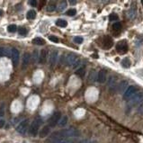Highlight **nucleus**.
<instances>
[{"instance_id":"obj_40","label":"nucleus","mask_w":143,"mask_h":143,"mask_svg":"<svg viewBox=\"0 0 143 143\" xmlns=\"http://www.w3.org/2000/svg\"><path fill=\"white\" fill-rule=\"evenodd\" d=\"M80 63H81V61H80V60H77V61L73 64V68H77V67H79V65H80Z\"/></svg>"},{"instance_id":"obj_16","label":"nucleus","mask_w":143,"mask_h":143,"mask_svg":"<svg viewBox=\"0 0 143 143\" xmlns=\"http://www.w3.org/2000/svg\"><path fill=\"white\" fill-rule=\"evenodd\" d=\"M50 131H51V127L50 126H44L42 129L41 130L40 133H39V137L41 138V139H43V138H46L48 135L50 134Z\"/></svg>"},{"instance_id":"obj_24","label":"nucleus","mask_w":143,"mask_h":143,"mask_svg":"<svg viewBox=\"0 0 143 143\" xmlns=\"http://www.w3.org/2000/svg\"><path fill=\"white\" fill-rule=\"evenodd\" d=\"M56 24L58 26H60V27H66L67 25H68V23H67V21H65V20L63 19H58L57 21H56Z\"/></svg>"},{"instance_id":"obj_21","label":"nucleus","mask_w":143,"mask_h":143,"mask_svg":"<svg viewBox=\"0 0 143 143\" xmlns=\"http://www.w3.org/2000/svg\"><path fill=\"white\" fill-rule=\"evenodd\" d=\"M32 43L35 45H44L45 44V40L41 37H36L32 40Z\"/></svg>"},{"instance_id":"obj_15","label":"nucleus","mask_w":143,"mask_h":143,"mask_svg":"<svg viewBox=\"0 0 143 143\" xmlns=\"http://www.w3.org/2000/svg\"><path fill=\"white\" fill-rule=\"evenodd\" d=\"M30 60H31V55L30 53H28V52H25L23 56V63H22V68L23 69L27 68V66L29 65L30 63Z\"/></svg>"},{"instance_id":"obj_19","label":"nucleus","mask_w":143,"mask_h":143,"mask_svg":"<svg viewBox=\"0 0 143 143\" xmlns=\"http://www.w3.org/2000/svg\"><path fill=\"white\" fill-rule=\"evenodd\" d=\"M2 56L11 57V49H8V48H0V57H2Z\"/></svg>"},{"instance_id":"obj_46","label":"nucleus","mask_w":143,"mask_h":143,"mask_svg":"<svg viewBox=\"0 0 143 143\" xmlns=\"http://www.w3.org/2000/svg\"><path fill=\"white\" fill-rule=\"evenodd\" d=\"M1 15H3V11L0 9V16H1Z\"/></svg>"},{"instance_id":"obj_28","label":"nucleus","mask_w":143,"mask_h":143,"mask_svg":"<svg viewBox=\"0 0 143 143\" xmlns=\"http://www.w3.org/2000/svg\"><path fill=\"white\" fill-rule=\"evenodd\" d=\"M16 30H17V27H16V25L15 24H10V25L7 27V31H8L9 32H16Z\"/></svg>"},{"instance_id":"obj_31","label":"nucleus","mask_w":143,"mask_h":143,"mask_svg":"<svg viewBox=\"0 0 143 143\" xmlns=\"http://www.w3.org/2000/svg\"><path fill=\"white\" fill-rule=\"evenodd\" d=\"M113 30L120 31L122 29V24H121V23H119V22H116V23H114V24H113Z\"/></svg>"},{"instance_id":"obj_45","label":"nucleus","mask_w":143,"mask_h":143,"mask_svg":"<svg viewBox=\"0 0 143 143\" xmlns=\"http://www.w3.org/2000/svg\"><path fill=\"white\" fill-rule=\"evenodd\" d=\"M109 1H110V0H102V2H103V3H105V4L108 3V2H109Z\"/></svg>"},{"instance_id":"obj_27","label":"nucleus","mask_w":143,"mask_h":143,"mask_svg":"<svg viewBox=\"0 0 143 143\" xmlns=\"http://www.w3.org/2000/svg\"><path fill=\"white\" fill-rule=\"evenodd\" d=\"M122 67H123V68H130V60H129L128 58L123 59V60H122Z\"/></svg>"},{"instance_id":"obj_10","label":"nucleus","mask_w":143,"mask_h":143,"mask_svg":"<svg viewBox=\"0 0 143 143\" xmlns=\"http://www.w3.org/2000/svg\"><path fill=\"white\" fill-rule=\"evenodd\" d=\"M108 86H109V89L110 91H115L117 89V79H116L115 77H113V76H111L109 77V80H108Z\"/></svg>"},{"instance_id":"obj_14","label":"nucleus","mask_w":143,"mask_h":143,"mask_svg":"<svg viewBox=\"0 0 143 143\" xmlns=\"http://www.w3.org/2000/svg\"><path fill=\"white\" fill-rule=\"evenodd\" d=\"M48 60V54L46 50H41L40 54H39V62L41 64H45Z\"/></svg>"},{"instance_id":"obj_18","label":"nucleus","mask_w":143,"mask_h":143,"mask_svg":"<svg viewBox=\"0 0 143 143\" xmlns=\"http://www.w3.org/2000/svg\"><path fill=\"white\" fill-rule=\"evenodd\" d=\"M128 86H129L128 81H126V80H122V81L118 85L117 89L119 92H125V90L128 88Z\"/></svg>"},{"instance_id":"obj_35","label":"nucleus","mask_w":143,"mask_h":143,"mask_svg":"<svg viewBox=\"0 0 143 143\" xmlns=\"http://www.w3.org/2000/svg\"><path fill=\"white\" fill-rule=\"evenodd\" d=\"M74 41H75L76 43H77V44H81V43L83 42V38H82V37L77 36L74 38Z\"/></svg>"},{"instance_id":"obj_30","label":"nucleus","mask_w":143,"mask_h":143,"mask_svg":"<svg viewBox=\"0 0 143 143\" xmlns=\"http://www.w3.org/2000/svg\"><path fill=\"white\" fill-rule=\"evenodd\" d=\"M53 143H73V140L71 139H61Z\"/></svg>"},{"instance_id":"obj_2","label":"nucleus","mask_w":143,"mask_h":143,"mask_svg":"<svg viewBox=\"0 0 143 143\" xmlns=\"http://www.w3.org/2000/svg\"><path fill=\"white\" fill-rule=\"evenodd\" d=\"M41 123H42V120L40 117H37L33 120V122H32L30 128H29V133H30L31 136H37Z\"/></svg>"},{"instance_id":"obj_43","label":"nucleus","mask_w":143,"mask_h":143,"mask_svg":"<svg viewBox=\"0 0 143 143\" xmlns=\"http://www.w3.org/2000/svg\"><path fill=\"white\" fill-rule=\"evenodd\" d=\"M68 1H69V4L72 5V6L77 4V0H68Z\"/></svg>"},{"instance_id":"obj_47","label":"nucleus","mask_w":143,"mask_h":143,"mask_svg":"<svg viewBox=\"0 0 143 143\" xmlns=\"http://www.w3.org/2000/svg\"><path fill=\"white\" fill-rule=\"evenodd\" d=\"M141 3H142V5H143V0H141Z\"/></svg>"},{"instance_id":"obj_5","label":"nucleus","mask_w":143,"mask_h":143,"mask_svg":"<svg viewBox=\"0 0 143 143\" xmlns=\"http://www.w3.org/2000/svg\"><path fill=\"white\" fill-rule=\"evenodd\" d=\"M60 118H61V113L60 112H55V113L51 115V117L49 120V126L50 127H55L58 122H60Z\"/></svg>"},{"instance_id":"obj_34","label":"nucleus","mask_w":143,"mask_h":143,"mask_svg":"<svg viewBox=\"0 0 143 143\" xmlns=\"http://www.w3.org/2000/svg\"><path fill=\"white\" fill-rule=\"evenodd\" d=\"M32 58H33V61L34 62H37L39 60V53L37 51H33V54H32Z\"/></svg>"},{"instance_id":"obj_7","label":"nucleus","mask_w":143,"mask_h":143,"mask_svg":"<svg viewBox=\"0 0 143 143\" xmlns=\"http://www.w3.org/2000/svg\"><path fill=\"white\" fill-rule=\"evenodd\" d=\"M29 128V120H24L21 122L16 127V131L20 134H24Z\"/></svg>"},{"instance_id":"obj_17","label":"nucleus","mask_w":143,"mask_h":143,"mask_svg":"<svg viewBox=\"0 0 143 143\" xmlns=\"http://www.w3.org/2000/svg\"><path fill=\"white\" fill-rule=\"evenodd\" d=\"M113 41L111 37L105 36V39H104V48H105V49H110V48L113 46Z\"/></svg>"},{"instance_id":"obj_44","label":"nucleus","mask_w":143,"mask_h":143,"mask_svg":"<svg viewBox=\"0 0 143 143\" xmlns=\"http://www.w3.org/2000/svg\"><path fill=\"white\" fill-rule=\"evenodd\" d=\"M79 143H93V142H91V141L87 140V139H84V140L80 141V142H79Z\"/></svg>"},{"instance_id":"obj_26","label":"nucleus","mask_w":143,"mask_h":143,"mask_svg":"<svg viewBox=\"0 0 143 143\" xmlns=\"http://www.w3.org/2000/svg\"><path fill=\"white\" fill-rule=\"evenodd\" d=\"M56 9V4L54 2H50L47 6V11L48 12H53L54 10Z\"/></svg>"},{"instance_id":"obj_13","label":"nucleus","mask_w":143,"mask_h":143,"mask_svg":"<svg viewBox=\"0 0 143 143\" xmlns=\"http://www.w3.org/2000/svg\"><path fill=\"white\" fill-rule=\"evenodd\" d=\"M57 60H58V51H51V55H50V59H49L50 65H51V67L55 66V64L57 63Z\"/></svg>"},{"instance_id":"obj_39","label":"nucleus","mask_w":143,"mask_h":143,"mask_svg":"<svg viewBox=\"0 0 143 143\" xmlns=\"http://www.w3.org/2000/svg\"><path fill=\"white\" fill-rule=\"evenodd\" d=\"M29 4L32 7H36L37 6V0H29Z\"/></svg>"},{"instance_id":"obj_25","label":"nucleus","mask_w":143,"mask_h":143,"mask_svg":"<svg viewBox=\"0 0 143 143\" xmlns=\"http://www.w3.org/2000/svg\"><path fill=\"white\" fill-rule=\"evenodd\" d=\"M68 116H63L62 118H60V127H65L67 125V123H68Z\"/></svg>"},{"instance_id":"obj_8","label":"nucleus","mask_w":143,"mask_h":143,"mask_svg":"<svg viewBox=\"0 0 143 143\" xmlns=\"http://www.w3.org/2000/svg\"><path fill=\"white\" fill-rule=\"evenodd\" d=\"M19 51L18 50L15 49V48H13L11 49V59H12V62H13L14 67H16L19 63Z\"/></svg>"},{"instance_id":"obj_42","label":"nucleus","mask_w":143,"mask_h":143,"mask_svg":"<svg viewBox=\"0 0 143 143\" xmlns=\"http://www.w3.org/2000/svg\"><path fill=\"white\" fill-rule=\"evenodd\" d=\"M5 123H6V122H5L4 120H0V128H3V127L5 126Z\"/></svg>"},{"instance_id":"obj_11","label":"nucleus","mask_w":143,"mask_h":143,"mask_svg":"<svg viewBox=\"0 0 143 143\" xmlns=\"http://www.w3.org/2000/svg\"><path fill=\"white\" fill-rule=\"evenodd\" d=\"M137 14H138L137 13V7H135V5L133 4L132 6H131V7L127 11V16H128V18H130V19L133 20L136 18Z\"/></svg>"},{"instance_id":"obj_37","label":"nucleus","mask_w":143,"mask_h":143,"mask_svg":"<svg viewBox=\"0 0 143 143\" xmlns=\"http://www.w3.org/2000/svg\"><path fill=\"white\" fill-rule=\"evenodd\" d=\"M137 112H138V113H139V114H143V102L141 103V104H139Z\"/></svg>"},{"instance_id":"obj_33","label":"nucleus","mask_w":143,"mask_h":143,"mask_svg":"<svg viewBox=\"0 0 143 143\" xmlns=\"http://www.w3.org/2000/svg\"><path fill=\"white\" fill-rule=\"evenodd\" d=\"M77 14V10L76 9H69L68 11H67L66 15L68 16H74V15Z\"/></svg>"},{"instance_id":"obj_12","label":"nucleus","mask_w":143,"mask_h":143,"mask_svg":"<svg viewBox=\"0 0 143 143\" xmlns=\"http://www.w3.org/2000/svg\"><path fill=\"white\" fill-rule=\"evenodd\" d=\"M96 80L101 84H104V83L106 82L107 76H106V72H105V70L102 69V70L99 71L98 74H97V79H96Z\"/></svg>"},{"instance_id":"obj_23","label":"nucleus","mask_w":143,"mask_h":143,"mask_svg":"<svg viewBox=\"0 0 143 143\" xmlns=\"http://www.w3.org/2000/svg\"><path fill=\"white\" fill-rule=\"evenodd\" d=\"M76 75L78 76L79 77H84L85 75V68H79L78 69H77L76 71Z\"/></svg>"},{"instance_id":"obj_32","label":"nucleus","mask_w":143,"mask_h":143,"mask_svg":"<svg viewBox=\"0 0 143 143\" xmlns=\"http://www.w3.org/2000/svg\"><path fill=\"white\" fill-rule=\"evenodd\" d=\"M18 33H19L20 35H22V36H24V35H26V34H27V30H26V28L20 27L19 30H18Z\"/></svg>"},{"instance_id":"obj_36","label":"nucleus","mask_w":143,"mask_h":143,"mask_svg":"<svg viewBox=\"0 0 143 143\" xmlns=\"http://www.w3.org/2000/svg\"><path fill=\"white\" fill-rule=\"evenodd\" d=\"M109 20L110 21H116V20H118V15L116 14H111L109 15Z\"/></svg>"},{"instance_id":"obj_41","label":"nucleus","mask_w":143,"mask_h":143,"mask_svg":"<svg viewBox=\"0 0 143 143\" xmlns=\"http://www.w3.org/2000/svg\"><path fill=\"white\" fill-rule=\"evenodd\" d=\"M40 1H41V2H40V9H41L45 6V4H46V1H47V0H40Z\"/></svg>"},{"instance_id":"obj_20","label":"nucleus","mask_w":143,"mask_h":143,"mask_svg":"<svg viewBox=\"0 0 143 143\" xmlns=\"http://www.w3.org/2000/svg\"><path fill=\"white\" fill-rule=\"evenodd\" d=\"M97 79V74H96V70H91L88 76V80L90 82H94Z\"/></svg>"},{"instance_id":"obj_22","label":"nucleus","mask_w":143,"mask_h":143,"mask_svg":"<svg viewBox=\"0 0 143 143\" xmlns=\"http://www.w3.org/2000/svg\"><path fill=\"white\" fill-rule=\"evenodd\" d=\"M26 17H27V19H29V20H33L34 18L36 17V12L34 10L28 11L27 14H26Z\"/></svg>"},{"instance_id":"obj_6","label":"nucleus","mask_w":143,"mask_h":143,"mask_svg":"<svg viewBox=\"0 0 143 143\" xmlns=\"http://www.w3.org/2000/svg\"><path fill=\"white\" fill-rule=\"evenodd\" d=\"M78 60V57H77L76 54L74 53H68L65 56L64 58V63L67 66H73V64L75 63L77 60Z\"/></svg>"},{"instance_id":"obj_38","label":"nucleus","mask_w":143,"mask_h":143,"mask_svg":"<svg viewBox=\"0 0 143 143\" xmlns=\"http://www.w3.org/2000/svg\"><path fill=\"white\" fill-rule=\"evenodd\" d=\"M49 39H50V41H52V42H55V43L59 42V39H58V37H56V36H50V37H49Z\"/></svg>"},{"instance_id":"obj_4","label":"nucleus","mask_w":143,"mask_h":143,"mask_svg":"<svg viewBox=\"0 0 143 143\" xmlns=\"http://www.w3.org/2000/svg\"><path fill=\"white\" fill-rule=\"evenodd\" d=\"M137 92H138V90H137L136 86H134V85H129L128 88H127V89L125 90V92H124L123 99L126 101H129Z\"/></svg>"},{"instance_id":"obj_9","label":"nucleus","mask_w":143,"mask_h":143,"mask_svg":"<svg viewBox=\"0 0 143 143\" xmlns=\"http://www.w3.org/2000/svg\"><path fill=\"white\" fill-rule=\"evenodd\" d=\"M116 50L120 54H124L128 51V45L126 41H121L116 45Z\"/></svg>"},{"instance_id":"obj_1","label":"nucleus","mask_w":143,"mask_h":143,"mask_svg":"<svg viewBox=\"0 0 143 143\" xmlns=\"http://www.w3.org/2000/svg\"><path fill=\"white\" fill-rule=\"evenodd\" d=\"M79 136H80V132H79L78 130L74 128H69L52 133L50 137L49 141L53 143L61 139H71V138H77Z\"/></svg>"},{"instance_id":"obj_3","label":"nucleus","mask_w":143,"mask_h":143,"mask_svg":"<svg viewBox=\"0 0 143 143\" xmlns=\"http://www.w3.org/2000/svg\"><path fill=\"white\" fill-rule=\"evenodd\" d=\"M143 102V92H137L129 100V104L130 105H139Z\"/></svg>"},{"instance_id":"obj_29","label":"nucleus","mask_w":143,"mask_h":143,"mask_svg":"<svg viewBox=\"0 0 143 143\" xmlns=\"http://www.w3.org/2000/svg\"><path fill=\"white\" fill-rule=\"evenodd\" d=\"M67 7V3L66 1H62L61 3H60V5H59V7H58V10L60 11V12H61V11H63L65 8Z\"/></svg>"}]
</instances>
